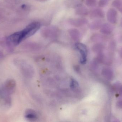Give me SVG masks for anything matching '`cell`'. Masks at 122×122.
<instances>
[{"label":"cell","mask_w":122,"mask_h":122,"mask_svg":"<svg viewBox=\"0 0 122 122\" xmlns=\"http://www.w3.org/2000/svg\"><path fill=\"white\" fill-rule=\"evenodd\" d=\"M40 27L41 24L38 22H33L28 25L23 30L19 31L21 41L34 35Z\"/></svg>","instance_id":"cell-1"},{"label":"cell","mask_w":122,"mask_h":122,"mask_svg":"<svg viewBox=\"0 0 122 122\" xmlns=\"http://www.w3.org/2000/svg\"><path fill=\"white\" fill-rule=\"evenodd\" d=\"M75 46L81 55L80 62L82 64H85L86 62L87 55V51L86 46L82 43H78L76 44Z\"/></svg>","instance_id":"cell-2"},{"label":"cell","mask_w":122,"mask_h":122,"mask_svg":"<svg viewBox=\"0 0 122 122\" xmlns=\"http://www.w3.org/2000/svg\"><path fill=\"white\" fill-rule=\"evenodd\" d=\"M107 18L110 23H116L117 18V11L114 9H110L107 13Z\"/></svg>","instance_id":"cell-3"},{"label":"cell","mask_w":122,"mask_h":122,"mask_svg":"<svg viewBox=\"0 0 122 122\" xmlns=\"http://www.w3.org/2000/svg\"><path fill=\"white\" fill-rule=\"evenodd\" d=\"M69 21L70 24L72 26L76 27H80L87 23V20L85 18H78L71 19H70Z\"/></svg>","instance_id":"cell-4"},{"label":"cell","mask_w":122,"mask_h":122,"mask_svg":"<svg viewBox=\"0 0 122 122\" xmlns=\"http://www.w3.org/2000/svg\"><path fill=\"white\" fill-rule=\"evenodd\" d=\"M113 26L110 24L105 23L102 25L100 28V32L103 34H110L113 31Z\"/></svg>","instance_id":"cell-5"},{"label":"cell","mask_w":122,"mask_h":122,"mask_svg":"<svg viewBox=\"0 0 122 122\" xmlns=\"http://www.w3.org/2000/svg\"><path fill=\"white\" fill-rule=\"evenodd\" d=\"M90 15L91 17H92V18H104V13L102 9H96L91 12Z\"/></svg>","instance_id":"cell-6"},{"label":"cell","mask_w":122,"mask_h":122,"mask_svg":"<svg viewBox=\"0 0 122 122\" xmlns=\"http://www.w3.org/2000/svg\"><path fill=\"white\" fill-rule=\"evenodd\" d=\"M25 117L26 119L31 120H36L37 118V114L36 112L32 110H28L26 111Z\"/></svg>","instance_id":"cell-7"},{"label":"cell","mask_w":122,"mask_h":122,"mask_svg":"<svg viewBox=\"0 0 122 122\" xmlns=\"http://www.w3.org/2000/svg\"><path fill=\"white\" fill-rule=\"evenodd\" d=\"M69 34L73 39H78L80 37V33L76 29H72L69 30Z\"/></svg>","instance_id":"cell-8"},{"label":"cell","mask_w":122,"mask_h":122,"mask_svg":"<svg viewBox=\"0 0 122 122\" xmlns=\"http://www.w3.org/2000/svg\"><path fill=\"white\" fill-rule=\"evenodd\" d=\"M102 21L100 20H96L92 22L90 24V28L93 30H97L99 28H101L102 24Z\"/></svg>","instance_id":"cell-9"},{"label":"cell","mask_w":122,"mask_h":122,"mask_svg":"<svg viewBox=\"0 0 122 122\" xmlns=\"http://www.w3.org/2000/svg\"><path fill=\"white\" fill-rule=\"evenodd\" d=\"M112 5L114 7L120 9L122 6V1L121 0H115L112 3Z\"/></svg>","instance_id":"cell-10"},{"label":"cell","mask_w":122,"mask_h":122,"mask_svg":"<svg viewBox=\"0 0 122 122\" xmlns=\"http://www.w3.org/2000/svg\"><path fill=\"white\" fill-rule=\"evenodd\" d=\"M77 12L79 15H86L87 14V11L85 8L81 7L78 9Z\"/></svg>","instance_id":"cell-11"},{"label":"cell","mask_w":122,"mask_h":122,"mask_svg":"<svg viewBox=\"0 0 122 122\" xmlns=\"http://www.w3.org/2000/svg\"><path fill=\"white\" fill-rule=\"evenodd\" d=\"M97 0H86V4L90 7L95 6L97 5Z\"/></svg>","instance_id":"cell-12"},{"label":"cell","mask_w":122,"mask_h":122,"mask_svg":"<svg viewBox=\"0 0 122 122\" xmlns=\"http://www.w3.org/2000/svg\"><path fill=\"white\" fill-rule=\"evenodd\" d=\"M78 85H79V84L77 82L75 79L71 78V81H70V87L72 89H74L77 87Z\"/></svg>","instance_id":"cell-13"},{"label":"cell","mask_w":122,"mask_h":122,"mask_svg":"<svg viewBox=\"0 0 122 122\" xmlns=\"http://www.w3.org/2000/svg\"><path fill=\"white\" fill-rule=\"evenodd\" d=\"M110 0H100L99 5L101 7L106 6L109 2Z\"/></svg>","instance_id":"cell-14"},{"label":"cell","mask_w":122,"mask_h":122,"mask_svg":"<svg viewBox=\"0 0 122 122\" xmlns=\"http://www.w3.org/2000/svg\"><path fill=\"white\" fill-rule=\"evenodd\" d=\"M120 9V11H121V12L122 13V6Z\"/></svg>","instance_id":"cell-15"},{"label":"cell","mask_w":122,"mask_h":122,"mask_svg":"<svg viewBox=\"0 0 122 122\" xmlns=\"http://www.w3.org/2000/svg\"><path fill=\"white\" fill-rule=\"evenodd\" d=\"M120 24H121V26H122V20H121V23H120Z\"/></svg>","instance_id":"cell-16"}]
</instances>
